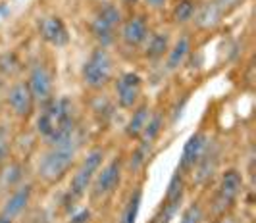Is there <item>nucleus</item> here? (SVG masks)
Segmentation results:
<instances>
[{"mask_svg":"<svg viewBox=\"0 0 256 223\" xmlns=\"http://www.w3.org/2000/svg\"><path fill=\"white\" fill-rule=\"evenodd\" d=\"M81 131H77L72 139L58 145H48L40 154L37 164V179L44 187H54L62 183L68 173L76 168L79 150H81Z\"/></svg>","mask_w":256,"mask_h":223,"instance_id":"1","label":"nucleus"},{"mask_svg":"<svg viewBox=\"0 0 256 223\" xmlns=\"http://www.w3.org/2000/svg\"><path fill=\"white\" fill-rule=\"evenodd\" d=\"M124 158L114 156L110 158L102 168L96 171L94 179L89 187V204L92 208H102L104 204L114 197L120 189V185L124 181Z\"/></svg>","mask_w":256,"mask_h":223,"instance_id":"2","label":"nucleus"},{"mask_svg":"<svg viewBox=\"0 0 256 223\" xmlns=\"http://www.w3.org/2000/svg\"><path fill=\"white\" fill-rule=\"evenodd\" d=\"M104 160H106V148L104 146H92L81 160H77L74 173H72V179H70V189H68L70 204H76L81 198L87 197L90 183H92L96 171L102 168Z\"/></svg>","mask_w":256,"mask_h":223,"instance_id":"3","label":"nucleus"},{"mask_svg":"<svg viewBox=\"0 0 256 223\" xmlns=\"http://www.w3.org/2000/svg\"><path fill=\"white\" fill-rule=\"evenodd\" d=\"M243 189L244 181L239 170L230 168V170H226L220 175L218 187H216L212 202H210V214L214 216V220L220 218V216H224V214L233 212L239 197L243 195Z\"/></svg>","mask_w":256,"mask_h":223,"instance_id":"4","label":"nucleus"},{"mask_svg":"<svg viewBox=\"0 0 256 223\" xmlns=\"http://www.w3.org/2000/svg\"><path fill=\"white\" fill-rule=\"evenodd\" d=\"M114 77V58L108 48L96 46L81 69V81L89 91H102Z\"/></svg>","mask_w":256,"mask_h":223,"instance_id":"5","label":"nucleus"},{"mask_svg":"<svg viewBox=\"0 0 256 223\" xmlns=\"http://www.w3.org/2000/svg\"><path fill=\"white\" fill-rule=\"evenodd\" d=\"M144 81L137 71H124L114 81V100L122 110H133L142 100Z\"/></svg>","mask_w":256,"mask_h":223,"instance_id":"6","label":"nucleus"},{"mask_svg":"<svg viewBox=\"0 0 256 223\" xmlns=\"http://www.w3.org/2000/svg\"><path fill=\"white\" fill-rule=\"evenodd\" d=\"M26 81L37 106L46 104L54 98V73H52L48 64L35 62L29 69V75Z\"/></svg>","mask_w":256,"mask_h":223,"instance_id":"7","label":"nucleus"},{"mask_svg":"<svg viewBox=\"0 0 256 223\" xmlns=\"http://www.w3.org/2000/svg\"><path fill=\"white\" fill-rule=\"evenodd\" d=\"M148 33H150V27L146 21V15L131 13L128 19L122 21L120 31H118V39L122 40V44L129 50H141Z\"/></svg>","mask_w":256,"mask_h":223,"instance_id":"8","label":"nucleus"},{"mask_svg":"<svg viewBox=\"0 0 256 223\" xmlns=\"http://www.w3.org/2000/svg\"><path fill=\"white\" fill-rule=\"evenodd\" d=\"M33 195H35V187L33 183H24L20 187H16L14 191H10L6 198L0 202V214L6 216L8 220L12 222H18L31 206L33 202Z\"/></svg>","mask_w":256,"mask_h":223,"instance_id":"9","label":"nucleus"},{"mask_svg":"<svg viewBox=\"0 0 256 223\" xmlns=\"http://www.w3.org/2000/svg\"><path fill=\"white\" fill-rule=\"evenodd\" d=\"M6 104L10 108L14 118L18 119H29L35 114V98L29 91L27 81H14L10 89L6 92Z\"/></svg>","mask_w":256,"mask_h":223,"instance_id":"10","label":"nucleus"},{"mask_svg":"<svg viewBox=\"0 0 256 223\" xmlns=\"http://www.w3.org/2000/svg\"><path fill=\"white\" fill-rule=\"evenodd\" d=\"M210 143V137L204 129H198L194 131L187 139V143L183 146V152H181L180 164H178V171H181L185 177L192 171V168L196 166V162L200 160V156L204 154L206 146Z\"/></svg>","mask_w":256,"mask_h":223,"instance_id":"11","label":"nucleus"},{"mask_svg":"<svg viewBox=\"0 0 256 223\" xmlns=\"http://www.w3.org/2000/svg\"><path fill=\"white\" fill-rule=\"evenodd\" d=\"M218 166H220L218 145H216V143H208L204 154L200 156V160L196 162V166L192 168V171L187 175V177H191V181L194 185L202 187V185H206L212 177H214V173L218 171Z\"/></svg>","mask_w":256,"mask_h":223,"instance_id":"12","label":"nucleus"},{"mask_svg":"<svg viewBox=\"0 0 256 223\" xmlns=\"http://www.w3.org/2000/svg\"><path fill=\"white\" fill-rule=\"evenodd\" d=\"M38 35L54 48H62L70 42V33L66 23L58 15H46L38 19Z\"/></svg>","mask_w":256,"mask_h":223,"instance_id":"13","label":"nucleus"},{"mask_svg":"<svg viewBox=\"0 0 256 223\" xmlns=\"http://www.w3.org/2000/svg\"><path fill=\"white\" fill-rule=\"evenodd\" d=\"M191 50H192V39L187 33L180 35L178 39L170 44V50L166 54V64L164 66H166L168 71L174 73L180 67H183V64L187 62V58L191 56Z\"/></svg>","mask_w":256,"mask_h":223,"instance_id":"14","label":"nucleus"},{"mask_svg":"<svg viewBox=\"0 0 256 223\" xmlns=\"http://www.w3.org/2000/svg\"><path fill=\"white\" fill-rule=\"evenodd\" d=\"M170 44H172V39H170L168 31H150L141 48L142 56L150 62H160L166 58Z\"/></svg>","mask_w":256,"mask_h":223,"instance_id":"15","label":"nucleus"},{"mask_svg":"<svg viewBox=\"0 0 256 223\" xmlns=\"http://www.w3.org/2000/svg\"><path fill=\"white\" fill-rule=\"evenodd\" d=\"M26 168L22 164V160H8L4 166H0V195L2 193H10L16 187L26 181Z\"/></svg>","mask_w":256,"mask_h":223,"instance_id":"16","label":"nucleus"},{"mask_svg":"<svg viewBox=\"0 0 256 223\" xmlns=\"http://www.w3.org/2000/svg\"><path fill=\"white\" fill-rule=\"evenodd\" d=\"M224 15H226V12L212 0V2L198 4L196 13L192 17V23L198 27V29H202V31H210V29H214V27H218L222 23Z\"/></svg>","mask_w":256,"mask_h":223,"instance_id":"17","label":"nucleus"},{"mask_svg":"<svg viewBox=\"0 0 256 223\" xmlns=\"http://www.w3.org/2000/svg\"><path fill=\"white\" fill-rule=\"evenodd\" d=\"M150 114H152V108L144 100H141L139 104L131 110V116H129L128 123H126V137H128L129 141H137L141 137L144 125L148 123Z\"/></svg>","mask_w":256,"mask_h":223,"instance_id":"18","label":"nucleus"},{"mask_svg":"<svg viewBox=\"0 0 256 223\" xmlns=\"http://www.w3.org/2000/svg\"><path fill=\"white\" fill-rule=\"evenodd\" d=\"M164 127H166V112L156 110V112L150 114L148 123L144 125V129H142L141 137L137 139V143L148 146V148H154L156 141H158V139H160V135L164 133Z\"/></svg>","mask_w":256,"mask_h":223,"instance_id":"19","label":"nucleus"},{"mask_svg":"<svg viewBox=\"0 0 256 223\" xmlns=\"http://www.w3.org/2000/svg\"><path fill=\"white\" fill-rule=\"evenodd\" d=\"M141 204H142V187L137 185L135 189H131V193L126 198V202L122 206V212H120V218H118V223H137L139 212H141Z\"/></svg>","mask_w":256,"mask_h":223,"instance_id":"20","label":"nucleus"},{"mask_svg":"<svg viewBox=\"0 0 256 223\" xmlns=\"http://www.w3.org/2000/svg\"><path fill=\"white\" fill-rule=\"evenodd\" d=\"M150 156H152V148H148V146L137 143V146L131 150L128 162L124 160V171L135 177L139 171L144 170V166H146V162H148V158Z\"/></svg>","mask_w":256,"mask_h":223,"instance_id":"21","label":"nucleus"},{"mask_svg":"<svg viewBox=\"0 0 256 223\" xmlns=\"http://www.w3.org/2000/svg\"><path fill=\"white\" fill-rule=\"evenodd\" d=\"M183 200L185 198H162V202H160V206L156 208L154 212L152 220L148 223H170L178 214H180V208L181 204H183Z\"/></svg>","mask_w":256,"mask_h":223,"instance_id":"22","label":"nucleus"},{"mask_svg":"<svg viewBox=\"0 0 256 223\" xmlns=\"http://www.w3.org/2000/svg\"><path fill=\"white\" fill-rule=\"evenodd\" d=\"M198 2L196 0H178L172 6V21L176 25H187L192 23V17L196 13Z\"/></svg>","mask_w":256,"mask_h":223,"instance_id":"23","label":"nucleus"},{"mask_svg":"<svg viewBox=\"0 0 256 223\" xmlns=\"http://www.w3.org/2000/svg\"><path fill=\"white\" fill-rule=\"evenodd\" d=\"M14 137L10 133L8 123H0V166H4L8 160H12Z\"/></svg>","mask_w":256,"mask_h":223,"instance_id":"24","label":"nucleus"},{"mask_svg":"<svg viewBox=\"0 0 256 223\" xmlns=\"http://www.w3.org/2000/svg\"><path fill=\"white\" fill-rule=\"evenodd\" d=\"M204 220L206 210L200 202H191L180 216V223H204Z\"/></svg>","mask_w":256,"mask_h":223,"instance_id":"25","label":"nucleus"},{"mask_svg":"<svg viewBox=\"0 0 256 223\" xmlns=\"http://www.w3.org/2000/svg\"><path fill=\"white\" fill-rule=\"evenodd\" d=\"M144 4H146L150 10H162L168 4V0H144Z\"/></svg>","mask_w":256,"mask_h":223,"instance_id":"26","label":"nucleus"},{"mask_svg":"<svg viewBox=\"0 0 256 223\" xmlns=\"http://www.w3.org/2000/svg\"><path fill=\"white\" fill-rule=\"evenodd\" d=\"M122 2H124L126 6H129V8H131V6H135V4L139 2V0H122Z\"/></svg>","mask_w":256,"mask_h":223,"instance_id":"27","label":"nucleus"},{"mask_svg":"<svg viewBox=\"0 0 256 223\" xmlns=\"http://www.w3.org/2000/svg\"><path fill=\"white\" fill-rule=\"evenodd\" d=\"M0 223H16V222H12V220H8L6 216H2V214H0Z\"/></svg>","mask_w":256,"mask_h":223,"instance_id":"28","label":"nucleus"}]
</instances>
